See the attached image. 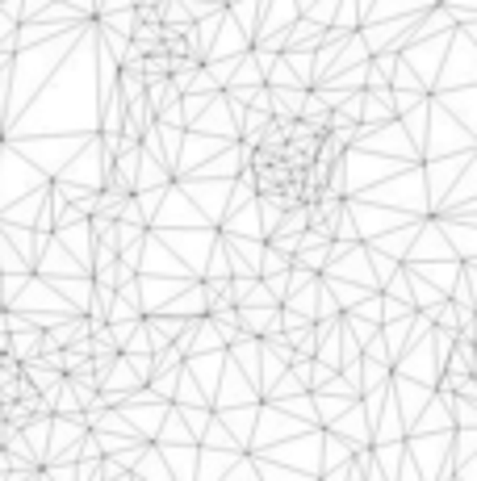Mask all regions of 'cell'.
I'll list each match as a JSON object with an SVG mask.
<instances>
[{
  "label": "cell",
  "mask_w": 477,
  "mask_h": 481,
  "mask_svg": "<svg viewBox=\"0 0 477 481\" xmlns=\"http://www.w3.org/2000/svg\"><path fill=\"white\" fill-rule=\"evenodd\" d=\"M423 318H427V323H436V327H448V331H456V327H460V306L444 297V301H436V306H432L427 314H423Z\"/></svg>",
  "instance_id": "1"
},
{
  "label": "cell",
  "mask_w": 477,
  "mask_h": 481,
  "mask_svg": "<svg viewBox=\"0 0 477 481\" xmlns=\"http://www.w3.org/2000/svg\"><path fill=\"white\" fill-rule=\"evenodd\" d=\"M180 360H184V352H180L176 343H164V348L155 352V372H176Z\"/></svg>",
  "instance_id": "2"
},
{
  "label": "cell",
  "mask_w": 477,
  "mask_h": 481,
  "mask_svg": "<svg viewBox=\"0 0 477 481\" xmlns=\"http://www.w3.org/2000/svg\"><path fill=\"white\" fill-rule=\"evenodd\" d=\"M17 360H25V356H38L42 352V335H13V348H9Z\"/></svg>",
  "instance_id": "3"
},
{
  "label": "cell",
  "mask_w": 477,
  "mask_h": 481,
  "mask_svg": "<svg viewBox=\"0 0 477 481\" xmlns=\"http://www.w3.org/2000/svg\"><path fill=\"white\" fill-rule=\"evenodd\" d=\"M289 268V255L285 251H268V259H264V272H285Z\"/></svg>",
  "instance_id": "4"
},
{
  "label": "cell",
  "mask_w": 477,
  "mask_h": 481,
  "mask_svg": "<svg viewBox=\"0 0 477 481\" xmlns=\"http://www.w3.org/2000/svg\"><path fill=\"white\" fill-rule=\"evenodd\" d=\"M138 255H142V247L134 243V247H126V251H122L118 259H122V264H130V268H138Z\"/></svg>",
  "instance_id": "5"
},
{
  "label": "cell",
  "mask_w": 477,
  "mask_h": 481,
  "mask_svg": "<svg viewBox=\"0 0 477 481\" xmlns=\"http://www.w3.org/2000/svg\"><path fill=\"white\" fill-rule=\"evenodd\" d=\"M13 348V331H0V352H9Z\"/></svg>",
  "instance_id": "6"
},
{
  "label": "cell",
  "mask_w": 477,
  "mask_h": 481,
  "mask_svg": "<svg viewBox=\"0 0 477 481\" xmlns=\"http://www.w3.org/2000/svg\"><path fill=\"white\" fill-rule=\"evenodd\" d=\"M0 331H9V318L5 314H0Z\"/></svg>",
  "instance_id": "7"
}]
</instances>
